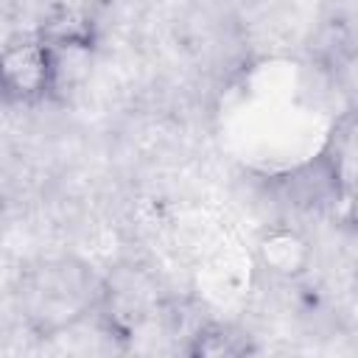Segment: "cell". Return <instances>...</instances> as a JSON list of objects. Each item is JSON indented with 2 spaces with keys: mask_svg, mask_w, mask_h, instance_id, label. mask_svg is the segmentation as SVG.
<instances>
[{
  "mask_svg": "<svg viewBox=\"0 0 358 358\" xmlns=\"http://www.w3.org/2000/svg\"><path fill=\"white\" fill-rule=\"evenodd\" d=\"M103 280L78 257H48L25 268L20 280V310L36 336H59L98 313Z\"/></svg>",
  "mask_w": 358,
  "mask_h": 358,
  "instance_id": "cell-1",
  "label": "cell"
},
{
  "mask_svg": "<svg viewBox=\"0 0 358 358\" xmlns=\"http://www.w3.org/2000/svg\"><path fill=\"white\" fill-rule=\"evenodd\" d=\"M59 50L31 34H17L0 45V101L14 106H31L50 98L59 90Z\"/></svg>",
  "mask_w": 358,
  "mask_h": 358,
  "instance_id": "cell-2",
  "label": "cell"
},
{
  "mask_svg": "<svg viewBox=\"0 0 358 358\" xmlns=\"http://www.w3.org/2000/svg\"><path fill=\"white\" fill-rule=\"evenodd\" d=\"M260 260L282 277H296L308 268L310 260V249L308 243L291 232V229H274L260 241Z\"/></svg>",
  "mask_w": 358,
  "mask_h": 358,
  "instance_id": "cell-3",
  "label": "cell"
},
{
  "mask_svg": "<svg viewBox=\"0 0 358 358\" xmlns=\"http://www.w3.org/2000/svg\"><path fill=\"white\" fill-rule=\"evenodd\" d=\"M190 347L187 352L190 355H246V352H255V344L249 336L232 330V327H224V324H207L201 327L196 336H190Z\"/></svg>",
  "mask_w": 358,
  "mask_h": 358,
  "instance_id": "cell-4",
  "label": "cell"
},
{
  "mask_svg": "<svg viewBox=\"0 0 358 358\" xmlns=\"http://www.w3.org/2000/svg\"><path fill=\"white\" fill-rule=\"evenodd\" d=\"M0 6L20 34L42 36L53 22V0H0Z\"/></svg>",
  "mask_w": 358,
  "mask_h": 358,
  "instance_id": "cell-5",
  "label": "cell"
}]
</instances>
